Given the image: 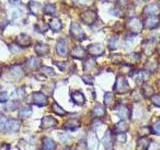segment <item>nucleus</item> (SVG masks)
Wrapping results in <instances>:
<instances>
[{
  "label": "nucleus",
  "instance_id": "21",
  "mask_svg": "<svg viewBox=\"0 0 160 150\" xmlns=\"http://www.w3.org/2000/svg\"><path fill=\"white\" fill-rule=\"evenodd\" d=\"M150 145V139L147 137H140L137 141L136 150H147Z\"/></svg>",
  "mask_w": 160,
  "mask_h": 150
},
{
  "label": "nucleus",
  "instance_id": "55",
  "mask_svg": "<svg viewBox=\"0 0 160 150\" xmlns=\"http://www.w3.org/2000/svg\"><path fill=\"white\" fill-rule=\"evenodd\" d=\"M119 2H121V5L124 6V5H126L128 3V0H118Z\"/></svg>",
  "mask_w": 160,
  "mask_h": 150
},
{
  "label": "nucleus",
  "instance_id": "18",
  "mask_svg": "<svg viewBox=\"0 0 160 150\" xmlns=\"http://www.w3.org/2000/svg\"><path fill=\"white\" fill-rule=\"evenodd\" d=\"M79 127H80V120L77 118H71L64 123V128L67 130H71V131L76 130Z\"/></svg>",
  "mask_w": 160,
  "mask_h": 150
},
{
  "label": "nucleus",
  "instance_id": "6",
  "mask_svg": "<svg viewBox=\"0 0 160 150\" xmlns=\"http://www.w3.org/2000/svg\"><path fill=\"white\" fill-rule=\"evenodd\" d=\"M114 140H113V135L111 130H107L106 133H105L104 137L102 139V143L105 150H113L114 146Z\"/></svg>",
  "mask_w": 160,
  "mask_h": 150
},
{
  "label": "nucleus",
  "instance_id": "39",
  "mask_svg": "<svg viewBox=\"0 0 160 150\" xmlns=\"http://www.w3.org/2000/svg\"><path fill=\"white\" fill-rule=\"evenodd\" d=\"M132 71V66L131 65H128L127 63L122 64L121 67H120V72L122 74H128Z\"/></svg>",
  "mask_w": 160,
  "mask_h": 150
},
{
  "label": "nucleus",
  "instance_id": "20",
  "mask_svg": "<svg viewBox=\"0 0 160 150\" xmlns=\"http://www.w3.org/2000/svg\"><path fill=\"white\" fill-rule=\"evenodd\" d=\"M55 148H56V143L51 138L44 137L42 139V150H54Z\"/></svg>",
  "mask_w": 160,
  "mask_h": 150
},
{
  "label": "nucleus",
  "instance_id": "12",
  "mask_svg": "<svg viewBox=\"0 0 160 150\" xmlns=\"http://www.w3.org/2000/svg\"><path fill=\"white\" fill-rule=\"evenodd\" d=\"M57 125V120L53 118L52 116H45L43 117L42 121H41V127L42 129H49V128H53Z\"/></svg>",
  "mask_w": 160,
  "mask_h": 150
},
{
  "label": "nucleus",
  "instance_id": "27",
  "mask_svg": "<svg viewBox=\"0 0 160 150\" xmlns=\"http://www.w3.org/2000/svg\"><path fill=\"white\" fill-rule=\"evenodd\" d=\"M128 129H129V125L126 121H124V120H121V121H119L115 125V131L117 133H124V132H126Z\"/></svg>",
  "mask_w": 160,
  "mask_h": 150
},
{
  "label": "nucleus",
  "instance_id": "51",
  "mask_svg": "<svg viewBox=\"0 0 160 150\" xmlns=\"http://www.w3.org/2000/svg\"><path fill=\"white\" fill-rule=\"evenodd\" d=\"M8 108L11 110V111H13V110H15L17 108V104H16V102L15 101H11L10 102V104L8 105Z\"/></svg>",
  "mask_w": 160,
  "mask_h": 150
},
{
  "label": "nucleus",
  "instance_id": "31",
  "mask_svg": "<svg viewBox=\"0 0 160 150\" xmlns=\"http://www.w3.org/2000/svg\"><path fill=\"white\" fill-rule=\"evenodd\" d=\"M52 110L54 113H56L57 115H59V116H64V115H66V111L60 106V105H58V103L54 102L52 104Z\"/></svg>",
  "mask_w": 160,
  "mask_h": 150
},
{
  "label": "nucleus",
  "instance_id": "24",
  "mask_svg": "<svg viewBox=\"0 0 160 150\" xmlns=\"http://www.w3.org/2000/svg\"><path fill=\"white\" fill-rule=\"evenodd\" d=\"M145 68H146L147 72H154L156 71L158 68V61L155 58H151L149 59L146 65H145Z\"/></svg>",
  "mask_w": 160,
  "mask_h": 150
},
{
  "label": "nucleus",
  "instance_id": "32",
  "mask_svg": "<svg viewBox=\"0 0 160 150\" xmlns=\"http://www.w3.org/2000/svg\"><path fill=\"white\" fill-rule=\"evenodd\" d=\"M40 65V60L36 57H31L28 59L27 61V66L30 69H34V68H37Z\"/></svg>",
  "mask_w": 160,
  "mask_h": 150
},
{
  "label": "nucleus",
  "instance_id": "10",
  "mask_svg": "<svg viewBox=\"0 0 160 150\" xmlns=\"http://www.w3.org/2000/svg\"><path fill=\"white\" fill-rule=\"evenodd\" d=\"M87 146L89 150H97L99 146L98 139L94 132H89L87 136Z\"/></svg>",
  "mask_w": 160,
  "mask_h": 150
},
{
  "label": "nucleus",
  "instance_id": "29",
  "mask_svg": "<svg viewBox=\"0 0 160 150\" xmlns=\"http://www.w3.org/2000/svg\"><path fill=\"white\" fill-rule=\"evenodd\" d=\"M10 73H11L13 76L15 78H17V79H20V78H22L24 76V71H23V69L20 66H14V67H12L11 70H10Z\"/></svg>",
  "mask_w": 160,
  "mask_h": 150
},
{
  "label": "nucleus",
  "instance_id": "47",
  "mask_svg": "<svg viewBox=\"0 0 160 150\" xmlns=\"http://www.w3.org/2000/svg\"><path fill=\"white\" fill-rule=\"evenodd\" d=\"M117 141L120 143H124L126 141V134H123V133H118L117 136H116Z\"/></svg>",
  "mask_w": 160,
  "mask_h": 150
},
{
  "label": "nucleus",
  "instance_id": "17",
  "mask_svg": "<svg viewBox=\"0 0 160 150\" xmlns=\"http://www.w3.org/2000/svg\"><path fill=\"white\" fill-rule=\"evenodd\" d=\"M71 56L75 59H84L86 57V51L81 46H76L71 50Z\"/></svg>",
  "mask_w": 160,
  "mask_h": 150
},
{
  "label": "nucleus",
  "instance_id": "14",
  "mask_svg": "<svg viewBox=\"0 0 160 150\" xmlns=\"http://www.w3.org/2000/svg\"><path fill=\"white\" fill-rule=\"evenodd\" d=\"M20 128V121L17 119H10L6 122V127L5 129L9 133H16Z\"/></svg>",
  "mask_w": 160,
  "mask_h": 150
},
{
  "label": "nucleus",
  "instance_id": "22",
  "mask_svg": "<svg viewBox=\"0 0 160 150\" xmlns=\"http://www.w3.org/2000/svg\"><path fill=\"white\" fill-rule=\"evenodd\" d=\"M34 51L36 52L38 55H46L49 53L50 51V48L48 45L46 44H43V43H38L35 45L34 47Z\"/></svg>",
  "mask_w": 160,
  "mask_h": 150
},
{
  "label": "nucleus",
  "instance_id": "58",
  "mask_svg": "<svg viewBox=\"0 0 160 150\" xmlns=\"http://www.w3.org/2000/svg\"><path fill=\"white\" fill-rule=\"evenodd\" d=\"M158 53H159V55H160V44H159V46H158Z\"/></svg>",
  "mask_w": 160,
  "mask_h": 150
},
{
  "label": "nucleus",
  "instance_id": "15",
  "mask_svg": "<svg viewBox=\"0 0 160 150\" xmlns=\"http://www.w3.org/2000/svg\"><path fill=\"white\" fill-rule=\"evenodd\" d=\"M104 104L107 108L113 109L116 106V100H115L114 94L111 92H107L104 95Z\"/></svg>",
  "mask_w": 160,
  "mask_h": 150
},
{
  "label": "nucleus",
  "instance_id": "43",
  "mask_svg": "<svg viewBox=\"0 0 160 150\" xmlns=\"http://www.w3.org/2000/svg\"><path fill=\"white\" fill-rule=\"evenodd\" d=\"M151 102L155 106L160 107V94H154L151 97Z\"/></svg>",
  "mask_w": 160,
  "mask_h": 150
},
{
  "label": "nucleus",
  "instance_id": "54",
  "mask_svg": "<svg viewBox=\"0 0 160 150\" xmlns=\"http://www.w3.org/2000/svg\"><path fill=\"white\" fill-rule=\"evenodd\" d=\"M55 64H56L57 66L62 70V71H65V65H66L65 63H59V62L57 63V62H55Z\"/></svg>",
  "mask_w": 160,
  "mask_h": 150
},
{
  "label": "nucleus",
  "instance_id": "42",
  "mask_svg": "<svg viewBox=\"0 0 160 150\" xmlns=\"http://www.w3.org/2000/svg\"><path fill=\"white\" fill-rule=\"evenodd\" d=\"M117 44H118V40H117V38L113 37V38H111V40L109 41V43H108V47H109L110 50H114L115 48L117 47Z\"/></svg>",
  "mask_w": 160,
  "mask_h": 150
},
{
  "label": "nucleus",
  "instance_id": "37",
  "mask_svg": "<svg viewBox=\"0 0 160 150\" xmlns=\"http://www.w3.org/2000/svg\"><path fill=\"white\" fill-rule=\"evenodd\" d=\"M125 59H126L128 62L137 63L139 61V56H138V54H136V53H131V54L127 55V56L125 57Z\"/></svg>",
  "mask_w": 160,
  "mask_h": 150
},
{
  "label": "nucleus",
  "instance_id": "19",
  "mask_svg": "<svg viewBox=\"0 0 160 150\" xmlns=\"http://www.w3.org/2000/svg\"><path fill=\"white\" fill-rule=\"evenodd\" d=\"M71 99L75 104L79 105V106H81V105L85 103V96L80 91H74L71 94Z\"/></svg>",
  "mask_w": 160,
  "mask_h": 150
},
{
  "label": "nucleus",
  "instance_id": "44",
  "mask_svg": "<svg viewBox=\"0 0 160 150\" xmlns=\"http://www.w3.org/2000/svg\"><path fill=\"white\" fill-rule=\"evenodd\" d=\"M76 150H89L88 146H87V143L83 141V140L79 141L76 145Z\"/></svg>",
  "mask_w": 160,
  "mask_h": 150
},
{
  "label": "nucleus",
  "instance_id": "1",
  "mask_svg": "<svg viewBox=\"0 0 160 150\" xmlns=\"http://www.w3.org/2000/svg\"><path fill=\"white\" fill-rule=\"evenodd\" d=\"M114 90L117 94H120V95L127 93L130 90V87H129V84L127 82L126 78H125L124 76H117L116 82H115Z\"/></svg>",
  "mask_w": 160,
  "mask_h": 150
},
{
  "label": "nucleus",
  "instance_id": "56",
  "mask_svg": "<svg viewBox=\"0 0 160 150\" xmlns=\"http://www.w3.org/2000/svg\"><path fill=\"white\" fill-rule=\"evenodd\" d=\"M10 2H12V3H14V2H16V1H18V0H9Z\"/></svg>",
  "mask_w": 160,
  "mask_h": 150
},
{
  "label": "nucleus",
  "instance_id": "59",
  "mask_svg": "<svg viewBox=\"0 0 160 150\" xmlns=\"http://www.w3.org/2000/svg\"><path fill=\"white\" fill-rule=\"evenodd\" d=\"M62 150H70V148H68V147H66V148H64V149H62Z\"/></svg>",
  "mask_w": 160,
  "mask_h": 150
},
{
  "label": "nucleus",
  "instance_id": "7",
  "mask_svg": "<svg viewBox=\"0 0 160 150\" xmlns=\"http://www.w3.org/2000/svg\"><path fill=\"white\" fill-rule=\"evenodd\" d=\"M87 50L89 54L92 55V56H100V55H102L104 53V48L102 46V44H100V43L90 44Z\"/></svg>",
  "mask_w": 160,
  "mask_h": 150
},
{
  "label": "nucleus",
  "instance_id": "2",
  "mask_svg": "<svg viewBox=\"0 0 160 150\" xmlns=\"http://www.w3.org/2000/svg\"><path fill=\"white\" fill-rule=\"evenodd\" d=\"M70 34H71V36L74 39L78 40V41H82V40L86 38L82 27L80 26V24L77 22L71 23V26H70Z\"/></svg>",
  "mask_w": 160,
  "mask_h": 150
},
{
  "label": "nucleus",
  "instance_id": "35",
  "mask_svg": "<svg viewBox=\"0 0 160 150\" xmlns=\"http://www.w3.org/2000/svg\"><path fill=\"white\" fill-rule=\"evenodd\" d=\"M29 8H30V11H31L33 14L36 15L38 13V11L40 9H41V7H40V5L37 3V2H34V1H31L29 4Z\"/></svg>",
  "mask_w": 160,
  "mask_h": 150
},
{
  "label": "nucleus",
  "instance_id": "9",
  "mask_svg": "<svg viewBox=\"0 0 160 150\" xmlns=\"http://www.w3.org/2000/svg\"><path fill=\"white\" fill-rule=\"evenodd\" d=\"M148 77H149V72H147L146 70L138 71L134 75L135 82H136V84L138 85V86H142V85L147 81Z\"/></svg>",
  "mask_w": 160,
  "mask_h": 150
},
{
  "label": "nucleus",
  "instance_id": "4",
  "mask_svg": "<svg viewBox=\"0 0 160 150\" xmlns=\"http://www.w3.org/2000/svg\"><path fill=\"white\" fill-rule=\"evenodd\" d=\"M80 18H81V20L85 24L91 25L97 20V14L93 10H86V11L81 14Z\"/></svg>",
  "mask_w": 160,
  "mask_h": 150
},
{
  "label": "nucleus",
  "instance_id": "8",
  "mask_svg": "<svg viewBox=\"0 0 160 150\" xmlns=\"http://www.w3.org/2000/svg\"><path fill=\"white\" fill-rule=\"evenodd\" d=\"M143 25L147 29H155L160 25V19L157 16H148L144 20Z\"/></svg>",
  "mask_w": 160,
  "mask_h": 150
},
{
  "label": "nucleus",
  "instance_id": "49",
  "mask_svg": "<svg viewBox=\"0 0 160 150\" xmlns=\"http://www.w3.org/2000/svg\"><path fill=\"white\" fill-rule=\"evenodd\" d=\"M6 122L7 121L4 116L0 117V131H2L3 129H5V127H6Z\"/></svg>",
  "mask_w": 160,
  "mask_h": 150
},
{
  "label": "nucleus",
  "instance_id": "40",
  "mask_svg": "<svg viewBox=\"0 0 160 150\" xmlns=\"http://www.w3.org/2000/svg\"><path fill=\"white\" fill-rule=\"evenodd\" d=\"M142 96H143V95H142L141 90H139V89H136L132 94V98H133V100L135 102H139L140 100L142 99Z\"/></svg>",
  "mask_w": 160,
  "mask_h": 150
},
{
  "label": "nucleus",
  "instance_id": "48",
  "mask_svg": "<svg viewBox=\"0 0 160 150\" xmlns=\"http://www.w3.org/2000/svg\"><path fill=\"white\" fill-rule=\"evenodd\" d=\"M8 101V94L6 92L0 93V103H5Z\"/></svg>",
  "mask_w": 160,
  "mask_h": 150
},
{
  "label": "nucleus",
  "instance_id": "33",
  "mask_svg": "<svg viewBox=\"0 0 160 150\" xmlns=\"http://www.w3.org/2000/svg\"><path fill=\"white\" fill-rule=\"evenodd\" d=\"M152 132V130H151V128L150 127H148V126H143V127H141L139 129V131H138V133H139V135H140V137H146V136H148V135Z\"/></svg>",
  "mask_w": 160,
  "mask_h": 150
},
{
  "label": "nucleus",
  "instance_id": "26",
  "mask_svg": "<svg viewBox=\"0 0 160 150\" xmlns=\"http://www.w3.org/2000/svg\"><path fill=\"white\" fill-rule=\"evenodd\" d=\"M105 114H106V111H105V108L102 106V105H100V104H98V105H96L94 108H93V110H92V115L94 117H98V118H100V117H103V116H105Z\"/></svg>",
  "mask_w": 160,
  "mask_h": 150
},
{
  "label": "nucleus",
  "instance_id": "50",
  "mask_svg": "<svg viewBox=\"0 0 160 150\" xmlns=\"http://www.w3.org/2000/svg\"><path fill=\"white\" fill-rule=\"evenodd\" d=\"M73 1L76 3V4H79V5H85L90 2V0H73Z\"/></svg>",
  "mask_w": 160,
  "mask_h": 150
},
{
  "label": "nucleus",
  "instance_id": "52",
  "mask_svg": "<svg viewBox=\"0 0 160 150\" xmlns=\"http://www.w3.org/2000/svg\"><path fill=\"white\" fill-rule=\"evenodd\" d=\"M121 57H120L119 56V55H118V56H117V55H114V56L112 57V62L113 63H120V62H121Z\"/></svg>",
  "mask_w": 160,
  "mask_h": 150
},
{
  "label": "nucleus",
  "instance_id": "53",
  "mask_svg": "<svg viewBox=\"0 0 160 150\" xmlns=\"http://www.w3.org/2000/svg\"><path fill=\"white\" fill-rule=\"evenodd\" d=\"M0 150H10V145L7 143H3L0 147Z\"/></svg>",
  "mask_w": 160,
  "mask_h": 150
},
{
  "label": "nucleus",
  "instance_id": "36",
  "mask_svg": "<svg viewBox=\"0 0 160 150\" xmlns=\"http://www.w3.org/2000/svg\"><path fill=\"white\" fill-rule=\"evenodd\" d=\"M43 11H44L45 14H47V15H53L55 13V6L53 4L48 3V4L45 5Z\"/></svg>",
  "mask_w": 160,
  "mask_h": 150
},
{
  "label": "nucleus",
  "instance_id": "46",
  "mask_svg": "<svg viewBox=\"0 0 160 150\" xmlns=\"http://www.w3.org/2000/svg\"><path fill=\"white\" fill-rule=\"evenodd\" d=\"M16 93H17V97L22 99L25 97V95H26V92H25V89L23 87H19L16 89Z\"/></svg>",
  "mask_w": 160,
  "mask_h": 150
},
{
  "label": "nucleus",
  "instance_id": "30",
  "mask_svg": "<svg viewBox=\"0 0 160 150\" xmlns=\"http://www.w3.org/2000/svg\"><path fill=\"white\" fill-rule=\"evenodd\" d=\"M31 114H32V110H31V108L28 107V106H25V107L20 108L19 109V112H18V115H19L20 118H27Z\"/></svg>",
  "mask_w": 160,
  "mask_h": 150
},
{
  "label": "nucleus",
  "instance_id": "5",
  "mask_svg": "<svg viewBox=\"0 0 160 150\" xmlns=\"http://www.w3.org/2000/svg\"><path fill=\"white\" fill-rule=\"evenodd\" d=\"M32 102L37 106H45L48 102L46 95L42 92H35L32 94Z\"/></svg>",
  "mask_w": 160,
  "mask_h": 150
},
{
  "label": "nucleus",
  "instance_id": "3",
  "mask_svg": "<svg viewBox=\"0 0 160 150\" xmlns=\"http://www.w3.org/2000/svg\"><path fill=\"white\" fill-rule=\"evenodd\" d=\"M127 28L134 34L140 33L142 31V28H143V22L138 17H132L128 20Z\"/></svg>",
  "mask_w": 160,
  "mask_h": 150
},
{
  "label": "nucleus",
  "instance_id": "11",
  "mask_svg": "<svg viewBox=\"0 0 160 150\" xmlns=\"http://www.w3.org/2000/svg\"><path fill=\"white\" fill-rule=\"evenodd\" d=\"M116 112L118 116L121 117L122 119H128L131 117V110L129 109L128 106H125V105H118V106H116Z\"/></svg>",
  "mask_w": 160,
  "mask_h": 150
},
{
  "label": "nucleus",
  "instance_id": "23",
  "mask_svg": "<svg viewBox=\"0 0 160 150\" xmlns=\"http://www.w3.org/2000/svg\"><path fill=\"white\" fill-rule=\"evenodd\" d=\"M56 51L59 55L61 56H65L67 55V45L66 42L63 39H60L56 44Z\"/></svg>",
  "mask_w": 160,
  "mask_h": 150
},
{
  "label": "nucleus",
  "instance_id": "16",
  "mask_svg": "<svg viewBox=\"0 0 160 150\" xmlns=\"http://www.w3.org/2000/svg\"><path fill=\"white\" fill-rule=\"evenodd\" d=\"M16 43L20 47H28L31 44V38L27 34L21 33L16 39Z\"/></svg>",
  "mask_w": 160,
  "mask_h": 150
},
{
  "label": "nucleus",
  "instance_id": "45",
  "mask_svg": "<svg viewBox=\"0 0 160 150\" xmlns=\"http://www.w3.org/2000/svg\"><path fill=\"white\" fill-rule=\"evenodd\" d=\"M82 80L86 84H89V85H92L93 82H94L93 77L90 76V75H83V76H82Z\"/></svg>",
  "mask_w": 160,
  "mask_h": 150
},
{
  "label": "nucleus",
  "instance_id": "13",
  "mask_svg": "<svg viewBox=\"0 0 160 150\" xmlns=\"http://www.w3.org/2000/svg\"><path fill=\"white\" fill-rule=\"evenodd\" d=\"M143 13L145 15H149V16H156V15L160 13V7L155 3L149 4L147 6H145Z\"/></svg>",
  "mask_w": 160,
  "mask_h": 150
},
{
  "label": "nucleus",
  "instance_id": "38",
  "mask_svg": "<svg viewBox=\"0 0 160 150\" xmlns=\"http://www.w3.org/2000/svg\"><path fill=\"white\" fill-rule=\"evenodd\" d=\"M40 71H41V73L46 75V76H53V75L55 74L53 69L50 68V67H47V66H42L41 68H40Z\"/></svg>",
  "mask_w": 160,
  "mask_h": 150
},
{
  "label": "nucleus",
  "instance_id": "28",
  "mask_svg": "<svg viewBox=\"0 0 160 150\" xmlns=\"http://www.w3.org/2000/svg\"><path fill=\"white\" fill-rule=\"evenodd\" d=\"M141 92H142V95L145 97H152L153 94H154V90L151 86H150V85L144 83L142 85Z\"/></svg>",
  "mask_w": 160,
  "mask_h": 150
},
{
  "label": "nucleus",
  "instance_id": "60",
  "mask_svg": "<svg viewBox=\"0 0 160 150\" xmlns=\"http://www.w3.org/2000/svg\"><path fill=\"white\" fill-rule=\"evenodd\" d=\"M0 74H1V68H0Z\"/></svg>",
  "mask_w": 160,
  "mask_h": 150
},
{
  "label": "nucleus",
  "instance_id": "25",
  "mask_svg": "<svg viewBox=\"0 0 160 150\" xmlns=\"http://www.w3.org/2000/svg\"><path fill=\"white\" fill-rule=\"evenodd\" d=\"M49 27L51 30H53L54 32H58L62 29V23H61V21H60V19L53 18L52 20H50Z\"/></svg>",
  "mask_w": 160,
  "mask_h": 150
},
{
  "label": "nucleus",
  "instance_id": "41",
  "mask_svg": "<svg viewBox=\"0 0 160 150\" xmlns=\"http://www.w3.org/2000/svg\"><path fill=\"white\" fill-rule=\"evenodd\" d=\"M151 130H152V133L156 135H160V120H157V121L153 124Z\"/></svg>",
  "mask_w": 160,
  "mask_h": 150
},
{
  "label": "nucleus",
  "instance_id": "34",
  "mask_svg": "<svg viewBox=\"0 0 160 150\" xmlns=\"http://www.w3.org/2000/svg\"><path fill=\"white\" fill-rule=\"evenodd\" d=\"M95 65H96V63H95V60L94 59H87L86 61L84 62L83 67H84V70L88 71V70L93 69V67L95 66Z\"/></svg>",
  "mask_w": 160,
  "mask_h": 150
},
{
  "label": "nucleus",
  "instance_id": "57",
  "mask_svg": "<svg viewBox=\"0 0 160 150\" xmlns=\"http://www.w3.org/2000/svg\"><path fill=\"white\" fill-rule=\"evenodd\" d=\"M159 84H160V81H158V82H157V85H159ZM158 90L160 91V86H158Z\"/></svg>",
  "mask_w": 160,
  "mask_h": 150
}]
</instances>
